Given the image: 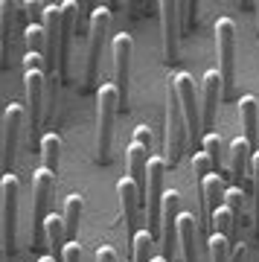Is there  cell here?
Masks as SVG:
<instances>
[{
  "label": "cell",
  "instance_id": "obj_19",
  "mask_svg": "<svg viewBox=\"0 0 259 262\" xmlns=\"http://www.w3.org/2000/svg\"><path fill=\"white\" fill-rule=\"evenodd\" d=\"M198 219L192 213H181L178 219V242H181V253L184 262H198Z\"/></svg>",
  "mask_w": 259,
  "mask_h": 262
},
{
  "label": "cell",
  "instance_id": "obj_21",
  "mask_svg": "<svg viewBox=\"0 0 259 262\" xmlns=\"http://www.w3.org/2000/svg\"><path fill=\"white\" fill-rule=\"evenodd\" d=\"M44 239H47V245L53 248V253H50V256H56L58 251H64V248H61V245H64V239H67L64 215H58V213L47 215V222H44Z\"/></svg>",
  "mask_w": 259,
  "mask_h": 262
},
{
  "label": "cell",
  "instance_id": "obj_17",
  "mask_svg": "<svg viewBox=\"0 0 259 262\" xmlns=\"http://www.w3.org/2000/svg\"><path fill=\"white\" fill-rule=\"evenodd\" d=\"M250 158H253V149H250V143L245 137H236L230 143V172L233 178H236V187H245L250 178Z\"/></svg>",
  "mask_w": 259,
  "mask_h": 262
},
{
  "label": "cell",
  "instance_id": "obj_33",
  "mask_svg": "<svg viewBox=\"0 0 259 262\" xmlns=\"http://www.w3.org/2000/svg\"><path fill=\"white\" fill-rule=\"evenodd\" d=\"M250 178H253V189H256V233H259V151H253V158H250Z\"/></svg>",
  "mask_w": 259,
  "mask_h": 262
},
{
  "label": "cell",
  "instance_id": "obj_34",
  "mask_svg": "<svg viewBox=\"0 0 259 262\" xmlns=\"http://www.w3.org/2000/svg\"><path fill=\"white\" fill-rule=\"evenodd\" d=\"M27 70H44V73H47L44 56H41V53H29V50H27V56H24V73H27Z\"/></svg>",
  "mask_w": 259,
  "mask_h": 262
},
{
  "label": "cell",
  "instance_id": "obj_23",
  "mask_svg": "<svg viewBox=\"0 0 259 262\" xmlns=\"http://www.w3.org/2000/svg\"><path fill=\"white\" fill-rule=\"evenodd\" d=\"M41 158H44V169L58 172V160H61V140L56 131H47L41 137Z\"/></svg>",
  "mask_w": 259,
  "mask_h": 262
},
{
  "label": "cell",
  "instance_id": "obj_1",
  "mask_svg": "<svg viewBox=\"0 0 259 262\" xmlns=\"http://www.w3.org/2000/svg\"><path fill=\"white\" fill-rule=\"evenodd\" d=\"M120 91L117 84H99L96 88V160L108 163L111 160V143H114V122L120 111Z\"/></svg>",
  "mask_w": 259,
  "mask_h": 262
},
{
  "label": "cell",
  "instance_id": "obj_16",
  "mask_svg": "<svg viewBox=\"0 0 259 262\" xmlns=\"http://www.w3.org/2000/svg\"><path fill=\"white\" fill-rule=\"evenodd\" d=\"M198 195H201V225L210 230V227H213V213L219 207H224V195H227L222 175H215V172L207 175V178L198 184Z\"/></svg>",
  "mask_w": 259,
  "mask_h": 262
},
{
  "label": "cell",
  "instance_id": "obj_7",
  "mask_svg": "<svg viewBox=\"0 0 259 262\" xmlns=\"http://www.w3.org/2000/svg\"><path fill=\"white\" fill-rule=\"evenodd\" d=\"M172 82L178 88V96H181V108H184V120H186V131H189V143H198L201 137V96H198V88H195L192 76L189 73H175Z\"/></svg>",
  "mask_w": 259,
  "mask_h": 262
},
{
  "label": "cell",
  "instance_id": "obj_41",
  "mask_svg": "<svg viewBox=\"0 0 259 262\" xmlns=\"http://www.w3.org/2000/svg\"><path fill=\"white\" fill-rule=\"evenodd\" d=\"M152 262H166V259H163V256H155V259H152Z\"/></svg>",
  "mask_w": 259,
  "mask_h": 262
},
{
  "label": "cell",
  "instance_id": "obj_24",
  "mask_svg": "<svg viewBox=\"0 0 259 262\" xmlns=\"http://www.w3.org/2000/svg\"><path fill=\"white\" fill-rule=\"evenodd\" d=\"M201 151H207L210 155V160H213L215 166V175H222V166H224V140L215 134V131H207L201 137Z\"/></svg>",
  "mask_w": 259,
  "mask_h": 262
},
{
  "label": "cell",
  "instance_id": "obj_39",
  "mask_svg": "<svg viewBox=\"0 0 259 262\" xmlns=\"http://www.w3.org/2000/svg\"><path fill=\"white\" fill-rule=\"evenodd\" d=\"M38 262H58V259H56V256H41Z\"/></svg>",
  "mask_w": 259,
  "mask_h": 262
},
{
  "label": "cell",
  "instance_id": "obj_20",
  "mask_svg": "<svg viewBox=\"0 0 259 262\" xmlns=\"http://www.w3.org/2000/svg\"><path fill=\"white\" fill-rule=\"evenodd\" d=\"M148 160H152V151L131 143L128 146V178L137 184V189L146 195V169H148Z\"/></svg>",
  "mask_w": 259,
  "mask_h": 262
},
{
  "label": "cell",
  "instance_id": "obj_5",
  "mask_svg": "<svg viewBox=\"0 0 259 262\" xmlns=\"http://www.w3.org/2000/svg\"><path fill=\"white\" fill-rule=\"evenodd\" d=\"M163 195H166V158L152 155L148 169H146V219L152 225V236H155V230H160Z\"/></svg>",
  "mask_w": 259,
  "mask_h": 262
},
{
  "label": "cell",
  "instance_id": "obj_8",
  "mask_svg": "<svg viewBox=\"0 0 259 262\" xmlns=\"http://www.w3.org/2000/svg\"><path fill=\"white\" fill-rule=\"evenodd\" d=\"M53 198H56V172L41 166L32 178V219L38 233L44 230L47 215L53 213Z\"/></svg>",
  "mask_w": 259,
  "mask_h": 262
},
{
  "label": "cell",
  "instance_id": "obj_32",
  "mask_svg": "<svg viewBox=\"0 0 259 262\" xmlns=\"http://www.w3.org/2000/svg\"><path fill=\"white\" fill-rule=\"evenodd\" d=\"M195 9H198V3L195 0H186V3H178V15H181V27H192L195 24Z\"/></svg>",
  "mask_w": 259,
  "mask_h": 262
},
{
  "label": "cell",
  "instance_id": "obj_29",
  "mask_svg": "<svg viewBox=\"0 0 259 262\" xmlns=\"http://www.w3.org/2000/svg\"><path fill=\"white\" fill-rule=\"evenodd\" d=\"M230 253H233V245L227 242L224 236L210 233V259H213V262H233Z\"/></svg>",
  "mask_w": 259,
  "mask_h": 262
},
{
  "label": "cell",
  "instance_id": "obj_27",
  "mask_svg": "<svg viewBox=\"0 0 259 262\" xmlns=\"http://www.w3.org/2000/svg\"><path fill=\"white\" fill-rule=\"evenodd\" d=\"M24 41H27V50L29 53H47V32H44V24H27L24 29Z\"/></svg>",
  "mask_w": 259,
  "mask_h": 262
},
{
  "label": "cell",
  "instance_id": "obj_2",
  "mask_svg": "<svg viewBox=\"0 0 259 262\" xmlns=\"http://www.w3.org/2000/svg\"><path fill=\"white\" fill-rule=\"evenodd\" d=\"M166 166H175L184 149L189 146V131H186V120H184V108H181V96H178L175 82H166Z\"/></svg>",
  "mask_w": 259,
  "mask_h": 262
},
{
  "label": "cell",
  "instance_id": "obj_15",
  "mask_svg": "<svg viewBox=\"0 0 259 262\" xmlns=\"http://www.w3.org/2000/svg\"><path fill=\"white\" fill-rule=\"evenodd\" d=\"M222 94H224V79L219 73V67H213V70L204 73V82H201V125L204 128L215 125V111H219Z\"/></svg>",
  "mask_w": 259,
  "mask_h": 262
},
{
  "label": "cell",
  "instance_id": "obj_28",
  "mask_svg": "<svg viewBox=\"0 0 259 262\" xmlns=\"http://www.w3.org/2000/svg\"><path fill=\"white\" fill-rule=\"evenodd\" d=\"M15 9H20V3H12V0H0V44L6 41V47H9V35H12V20H15Z\"/></svg>",
  "mask_w": 259,
  "mask_h": 262
},
{
  "label": "cell",
  "instance_id": "obj_25",
  "mask_svg": "<svg viewBox=\"0 0 259 262\" xmlns=\"http://www.w3.org/2000/svg\"><path fill=\"white\" fill-rule=\"evenodd\" d=\"M236 225H239L236 215H233L230 210H227V204H224V207H219V210L213 213V227H210V233L224 236V239L233 245V230H236Z\"/></svg>",
  "mask_w": 259,
  "mask_h": 262
},
{
  "label": "cell",
  "instance_id": "obj_26",
  "mask_svg": "<svg viewBox=\"0 0 259 262\" xmlns=\"http://www.w3.org/2000/svg\"><path fill=\"white\" fill-rule=\"evenodd\" d=\"M152 248H155V236H152V230H137L134 242H131V251H134L131 259L134 262H152L155 259V256H152Z\"/></svg>",
  "mask_w": 259,
  "mask_h": 262
},
{
  "label": "cell",
  "instance_id": "obj_9",
  "mask_svg": "<svg viewBox=\"0 0 259 262\" xmlns=\"http://www.w3.org/2000/svg\"><path fill=\"white\" fill-rule=\"evenodd\" d=\"M24 120H27L24 105L18 102L6 105V111H3V151H0L3 175L12 169V160H15V151H18V143H20V131H24Z\"/></svg>",
  "mask_w": 259,
  "mask_h": 262
},
{
  "label": "cell",
  "instance_id": "obj_31",
  "mask_svg": "<svg viewBox=\"0 0 259 262\" xmlns=\"http://www.w3.org/2000/svg\"><path fill=\"white\" fill-rule=\"evenodd\" d=\"M242 198H245V192H242L239 187H230L227 189V195H224V204H227V210L236 215V222L242 219Z\"/></svg>",
  "mask_w": 259,
  "mask_h": 262
},
{
  "label": "cell",
  "instance_id": "obj_18",
  "mask_svg": "<svg viewBox=\"0 0 259 262\" xmlns=\"http://www.w3.org/2000/svg\"><path fill=\"white\" fill-rule=\"evenodd\" d=\"M239 120L245 128V140L250 143V149L259 151V102L256 96H242L239 99Z\"/></svg>",
  "mask_w": 259,
  "mask_h": 262
},
{
  "label": "cell",
  "instance_id": "obj_10",
  "mask_svg": "<svg viewBox=\"0 0 259 262\" xmlns=\"http://www.w3.org/2000/svg\"><path fill=\"white\" fill-rule=\"evenodd\" d=\"M178 219H181V195L178 189H166L163 195V207H160V239H163V259H175L178 248Z\"/></svg>",
  "mask_w": 259,
  "mask_h": 262
},
{
  "label": "cell",
  "instance_id": "obj_40",
  "mask_svg": "<svg viewBox=\"0 0 259 262\" xmlns=\"http://www.w3.org/2000/svg\"><path fill=\"white\" fill-rule=\"evenodd\" d=\"M256 32H259V3H256Z\"/></svg>",
  "mask_w": 259,
  "mask_h": 262
},
{
  "label": "cell",
  "instance_id": "obj_13",
  "mask_svg": "<svg viewBox=\"0 0 259 262\" xmlns=\"http://www.w3.org/2000/svg\"><path fill=\"white\" fill-rule=\"evenodd\" d=\"M117 198H120V215H122V230L128 236V242H134V236H137V213H140V198L143 192L137 189V184L125 175L120 178L117 184Z\"/></svg>",
  "mask_w": 259,
  "mask_h": 262
},
{
  "label": "cell",
  "instance_id": "obj_14",
  "mask_svg": "<svg viewBox=\"0 0 259 262\" xmlns=\"http://www.w3.org/2000/svg\"><path fill=\"white\" fill-rule=\"evenodd\" d=\"M160 20H163V56L169 64L178 61L181 53V15H178V3L175 0H160Z\"/></svg>",
  "mask_w": 259,
  "mask_h": 262
},
{
  "label": "cell",
  "instance_id": "obj_11",
  "mask_svg": "<svg viewBox=\"0 0 259 262\" xmlns=\"http://www.w3.org/2000/svg\"><path fill=\"white\" fill-rule=\"evenodd\" d=\"M114 84H117V91H120V105L122 111L128 108V64H131V50H134V41H131L128 32H120V35L114 38Z\"/></svg>",
  "mask_w": 259,
  "mask_h": 262
},
{
  "label": "cell",
  "instance_id": "obj_22",
  "mask_svg": "<svg viewBox=\"0 0 259 262\" xmlns=\"http://www.w3.org/2000/svg\"><path fill=\"white\" fill-rule=\"evenodd\" d=\"M82 210H84V198L79 195V192H73V195H67L64 201V227H67V239L70 242H79L76 239V233H79V222H82Z\"/></svg>",
  "mask_w": 259,
  "mask_h": 262
},
{
  "label": "cell",
  "instance_id": "obj_37",
  "mask_svg": "<svg viewBox=\"0 0 259 262\" xmlns=\"http://www.w3.org/2000/svg\"><path fill=\"white\" fill-rule=\"evenodd\" d=\"M96 262H117V251L111 245H99L96 248Z\"/></svg>",
  "mask_w": 259,
  "mask_h": 262
},
{
  "label": "cell",
  "instance_id": "obj_38",
  "mask_svg": "<svg viewBox=\"0 0 259 262\" xmlns=\"http://www.w3.org/2000/svg\"><path fill=\"white\" fill-rule=\"evenodd\" d=\"M3 58H6V47L0 44V67H3Z\"/></svg>",
  "mask_w": 259,
  "mask_h": 262
},
{
  "label": "cell",
  "instance_id": "obj_30",
  "mask_svg": "<svg viewBox=\"0 0 259 262\" xmlns=\"http://www.w3.org/2000/svg\"><path fill=\"white\" fill-rule=\"evenodd\" d=\"M215 166H213V160H210V155L207 151H195L192 155V175L198 178V184H201L207 175H213Z\"/></svg>",
  "mask_w": 259,
  "mask_h": 262
},
{
  "label": "cell",
  "instance_id": "obj_4",
  "mask_svg": "<svg viewBox=\"0 0 259 262\" xmlns=\"http://www.w3.org/2000/svg\"><path fill=\"white\" fill-rule=\"evenodd\" d=\"M108 27H111V12L108 6H96L91 15V27H88V58H84V88H93L96 84V76H99V56H102V44H105V35H108Z\"/></svg>",
  "mask_w": 259,
  "mask_h": 262
},
{
  "label": "cell",
  "instance_id": "obj_36",
  "mask_svg": "<svg viewBox=\"0 0 259 262\" xmlns=\"http://www.w3.org/2000/svg\"><path fill=\"white\" fill-rule=\"evenodd\" d=\"M131 143H137V146H143V149L152 151V128L137 125V128H134V140H131Z\"/></svg>",
  "mask_w": 259,
  "mask_h": 262
},
{
  "label": "cell",
  "instance_id": "obj_6",
  "mask_svg": "<svg viewBox=\"0 0 259 262\" xmlns=\"http://www.w3.org/2000/svg\"><path fill=\"white\" fill-rule=\"evenodd\" d=\"M215 53H219V73L224 79V94L233 91V67H236V24L230 18H219L215 20Z\"/></svg>",
  "mask_w": 259,
  "mask_h": 262
},
{
  "label": "cell",
  "instance_id": "obj_35",
  "mask_svg": "<svg viewBox=\"0 0 259 262\" xmlns=\"http://www.w3.org/2000/svg\"><path fill=\"white\" fill-rule=\"evenodd\" d=\"M61 262H82V245L79 242H67L61 251Z\"/></svg>",
  "mask_w": 259,
  "mask_h": 262
},
{
  "label": "cell",
  "instance_id": "obj_3",
  "mask_svg": "<svg viewBox=\"0 0 259 262\" xmlns=\"http://www.w3.org/2000/svg\"><path fill=\"white\" fill-rule=\"evenodd\" d=\"M18 198H20V181L18 175H0V236H3V251L15 253L18 248Z\"/></svg>",
  "mask_w": 259,
  "mask_h": 262
},
{
  "label": "cell",
  "instance_id": "obj_12",
  "mask_svg": "<svg viewBox=\"0 0 259 262\" xmlns=\"http://www.w3.org/2000/svg\"><path fill=\"white\" fill-rule=\"evenodd\" d=\"M24 91H27V105H29V137L44 120V99H47V73L44 70H27L24 73Z\"/></svg>",
  "mask_w": 259,
  "mask_h": 262
}]
</instances>
